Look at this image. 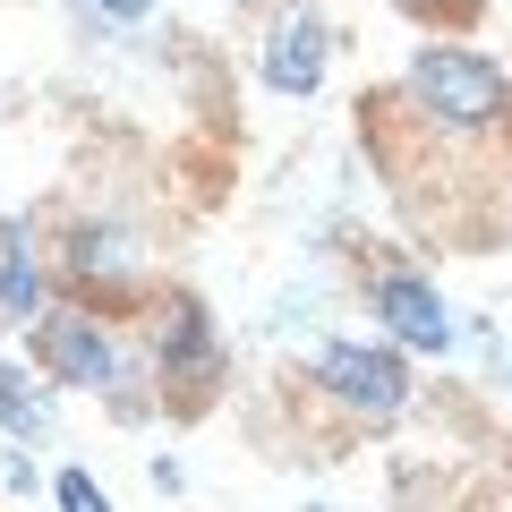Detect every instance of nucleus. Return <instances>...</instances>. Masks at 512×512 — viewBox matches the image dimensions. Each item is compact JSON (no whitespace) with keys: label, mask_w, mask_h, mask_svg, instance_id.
Wrapping results in <instances>:
<instances>
[{"label":"nucleus","mask_w":512,"mask_h":512,"mask_svg":"<svg viewBox=\"0 0 512 512\" xmlns=\"http://www.w3.org/2000/svg\"><path fill=\"white\" fill-rule=\"evenodd\" d=\"M410 94H419V111L436 128H495L512 103L504 69H487L478 52H444V43L410 52Z\"/></svg>","instance_id":"1"},{"label":"nucleus","mask_w":512,"mask_h":512,"mask_svg":"<svg viewBox=\"0 0 512 512\" xmlns=\"http://www.w3.org/2000/svg\"><path fill=\"white\" fill-rule=\"evenodd\" d=\"M35 350H43V367H52L60 384H77V393H120V376H128V359H120V342H111L94 316H35Z\"/></svg>","instance_id":"2"},{"label":"nucleus","mask_w":512,"mask_h":512,"mask_svg":"<svg viewBox=\"0 0 512 512\" xmlns=\"http://www.w3.org/2000/svg\"><path fill=\"white\" fill-rule=\"evenodd\" d=\"M316 376H325L333 402L367 410V419H393V410L410 402L402 359H384V350H367V342H325V350H316Z\"/></svg>","instance_id":"3"},{"label":"nucleus","mask_w":512,"mask_h":512,"mask_svg":"<svg viewBox=\"0 0 512 512\" xmlns=\"http://www.w3.org/2000/svg\"><path fill=\"white\" fill-rule=\"evenodd\" d=\"M325 52H333V35H325V18L316 9H282L274 26H265V86L282 94V103H308L316 86H325Z\"/></svg>","instance_id":"4"},{"label":"nucleus","mask_w":512,"mask_h":512,"mask_svg":"<svg viewBox=\"0 0 512 512\" xmlns=\"http://www.w3.org/2000/svg\"><path fill=\"white\" fill-rule=\"evenodd\" d=\"M146 359H154V376H163V384H197V376H214V316H205V299L171 291L163 308H154Z\"/></svg>","instance_id":"5"},{"label":"nucleus","mask_w":512,"mask_h":512,"mask_svg":"<svg viewBox=\"0 0 512 512\" xmlns=\"http://www.w3.org/2000/svg\"><path fill=\"white\" fill-rule=\"evenodd\" d=\"M376 316L393 342H410L419 359H436L444 342H453V316H444V299L427 291L419 274H376Z\"/></svg>","instance_id":"6"},{"label":"nucleus","mask_w":512,"mask_h":512,"mask_svg":"<svg viewBox=\"0 0 512 512\" xmlns=\"http://www.w3.org/2000/svg\"><path fill=\"white\" fill-rule=\"evenodd\" d=\"M60 265H69L77 291H128V282H137V239H128L120 222H77V231L60 239Z\"/></svg>","instance_id":"7"},{"label":"nucleus","mask_w":512,"mask_h":512,"mask_svg":"<svg viewBox=\"0 0 512 512\" xmlns=\"http://www.w3.org/2000/svg\"><path fill=\"white\" fill-rule=\"evenodd\" d=\"M43 316V265L18 222H0V325H35Z\"/></svg>","instance_id":"8"},{"label":"nucleus","mask_w":512,"mask_h":512,"mask_svg":"<svg viewBox=\"0 0 512 512\" xmlns=\"http://www.w3.org/2000/svg\"><path fill=\"white\" fill-rule=\"evenodd\" d=\"M0 436H18V444L52 436V402H43V384L26 376L18 359H0Z\"/></svg>","instance_id":"9"},{"label":"nucleus","mask_w":512,"mask_h":512,"mask_svg":"<svg viewBox=\"0 0 512 512\" xmlns=\"http://www.w3.org/2000/svg\"><path fill=\"white\" fill-rule=\"evenodd\" d=\"M402 18H419V26H470L478 18V0H393Z\"/></svg>","instance_id":"10"},{"label":"nucleus","mask_w":512,"mask_h":512,"mask_svg":"<svg viewBox=\"0 0 512 512\" xmlns=\"http://www.w3.org/2000/svg\"><path fill=\"white\" fill-rule=\"evenodd\" d=\"M52 495H60V512H103V487H94L86 470H60V487H52Z\"/></svg>","instance_id":"11"},{"label":"nucleus","mask_w":512,"mask_h":512,"mask_svg":"<svg viewBox=\"0 0 512 512\" xmlns=\"http://www.w3.org/2000/svg\"><path fill=\"white\" fill-rule=\"evenodd\" d=\"M94 9H103V18H120V26H137V18L154 9V0H94Z\"/></svg>","instance_id":"12"},{"label":"nucleus","mask_w":512,"mask_h":512,"mask_svg":"<svg viewBox=\"0 0 512 512\" xmlns=\"http://www.w3.org/2000/svg\"><path fill=\"white\" fill-rule=\"evenodd\" d=\"M316 512H325V504H316Z\"/></svg>","instance_id":"13"}]
</instances>
